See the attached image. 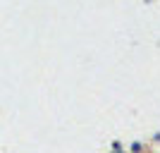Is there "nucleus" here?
Instances as JSON below:
<instances>
[{"instance_id":"1","label":"nucleus","mask_w":160,"mask_h":153,"mask_svg":"<svg viewBox=\"0 0 160 153\" xmlns=\"http://www.w3.org/2000/svg\"><path fill=\"white\" fill-rule=\"evenodd\" d=\"M115 153H122V151H115Z\"/></svg>"}]
</instances>
